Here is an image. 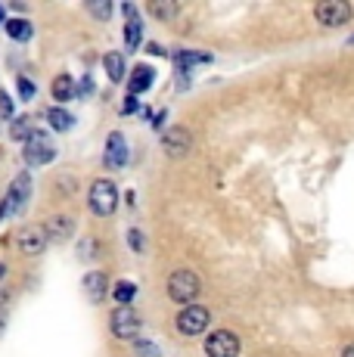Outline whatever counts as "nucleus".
I'll return each mask as SVG.
<instances>
[{
    "mask_svg": "<svg viewBox=\"0 0 354 357\" xmlns=\"http://www.w3.org/2000/svg\"><path fill=\"white\" fill-rule=\"evenodd\" d=\"M199 273L193 271H174L171 277H168V295H171V301H177V305L190 307L196 305V298H199Z\"/></svg>",
    "mask_w": 354,
    "mask_h": 357,
    "instance_id": "nucleus-1",
    "label": "nucleus"
},
{
    "mask_svg": "<svg viewBox=\"0 0 354 357\" xmlns=\"http://www.w3.org/2000/svg\"><path fill=\"white\" fill-rule=\"evenodd\" d=\"M87 208L97 218H109L118 208V190H115L112 181H93L91 190H87Z\"/></svg>",
    "mask_w": 354,
    "mask_h": 357,
    "instance_id": "nucleus-2",
    "label": "nucleus"
},
{
    "mask_svg": "<svg viewBox=\"0 0 354 357\" xmlns=\"http://www.w3.org/2000/svg\"><path fill=\"white\" fill-rule=\"evenodd\" d=\"M109 329H112L115 339L134 342V339H140L143 320H140V314H137V311H131V307H115L112 317H109Z\"/></svg>",
    "mask_w": 354,
    "mask_h": 357,
    "instance_id": "nucleus-3",
    "label": "nucleus"
},
{
    "mask_svg": "<svg viewBox=\"0 0 354 357\" xmlns=\"http://www.w3.org/2000/svg\"><path fill=\"white\" fill-rule=\"evenodd\" d=\"M174 324H177V333L187 335V339H193V335H202L208 329V324H212V314H208L202 305H190V307H183V311L177 314Z\"/></svg>",
    "mask_w": 354,
    "mask_h": 357,
    "instance_id": "nucleus-4",
    "label": "nucleus"
},
{
    "mask_svg": "<svg viewBox=\"0 0 354 357\" xmlns=\"http://www.w3.org/2000/svg\"><path fill=\"white\" fill-rule=\"evenodd\" d=\"M351 16H354V10L345 0H326V3L314 6V19L320 25H326V29H339V25H345Z\"/></svg>",
    "mask_w": 354,
    "mask_h": 357,
    "instance_id": "nucleus-5",
    "label": "nucleus"
},
{
    "mask_svg": "<svg viewBox=\"0 0 354 357\" xmlns=\"http://www.w3.org/2000/svg\"><path fill=\"white\" fill-rule=\"evenodd\" d=\"M22 155H25V162L29 165H50L53 159H56V146L50 143V137H47L44 130H35L31 140L25 143Z\"/></svg>",
    "mask_w": 354,
    "mask_h": 357,
    "instance_id": "nucleus-6",
    "label": "nucleus"
},
{
    "mask_svg": "<svg viewBox=\"0 0 354 357\" xmlns=\"http://www.w3.org/2000/svg\"><path fill=\"white\" fill-rule=\"evenodd\" d=\"M240 339L230 329H217L206 339V357H240Z\"/></svg>",
    "mask_w": 354,
    "mask_h": 357,
    "instance_id": "nucleus-7",
    "label": "nucleus"
},
{
    "mask_svg": "<svg viewBox=\"0 0 354 357\" xmlns=\"http://www.w3.org/2000/svg\"><path fill=\"white\" fill-rule=\"evenodd\" d=\"M162 146H165V153L171 155V159H183V155L193 149V137H190L187 128L174 125V128H168L165 137H162Z\"/></svg>",
    "mask_w": 354,
    "mask_h": 357,
    "instance_id": "nucleus-8",
    "label": "nucleus"
},
{
    "mask_svg": "<svg viewBox=\"0 0 354 357\" xmlns=\"http://www.w3.org/2000/svg\"><path fill=\"white\" fill-rule=\"evenodd\" d=\"M103 162H106V168H112V171H118V168L128 165V140H125L121 130H112V134H109Z\"/></svg>",
    "mask_w": 354,
    "mask_h": 357,
    "instance_id": "nucleus-9",
    "label": "nucleus"
},
{
    "mask_svg": "<svg viewBox=\"0 0 354 357\" xmlns=\"http://www.w3.org/2000/svg\"><path fill=\"white\" fill-rule=\"evenodd\" d=\"M16 239H19V249H22L29 258L40 255V252L47 249V243H50V239H47V233H44V227H38V224H29V227H22Z\"/></svg>",
    "mask_w": 354,
    "mask_h": 357,
    "instance_id": "nucleus-10",
    "label": "nucleus"
},
{
    "mask_svg": "<svg viewBox=\"0 0 354 357\" xmlns=\"http://www.w3.org/2000/svg\"><path fill=\"white\" fill-rule=\"evenodd\" d=\"M29 196H31V177H29V174H19L16 181L10 183V193L3 196V202H6V208H10V215L22 211L25 202H29Z\"/></svg>",
    "mask_w": 354,
    "mask_h": 357,
    "instance_id": "nucleus-11",
    "label": "nucleus"
},
{
    "mask_svg": "<svg viewBox=\"0 0 354 357\" xmlns=\"http://www.w3.org/2000/svg\"><path fill=\"white\" fill-rule=\"evenodd\" d=\"M72 230H75V221L66 215H53L44 221V233L50 243H66V239L72 236Z\"/></svg>",
    "mask_w": 354,
    "mask_h": 357,
    "instance_id": "nucleus-12",
    "label": "nucleus"
},
{
    "mask_svg": "<svg viewBox=\"0 0 354 357\" xmlns=\"http://www.w3.org/2000/svg\"><path fill=\"white\" fill-rule=\"evenodd\" d=\"M153 81H155L153 66H137L131 72V78H128V91H131V97H140V93H146L153 87Z\"/></svg>",
    "mask_w": 354,
    "mask_h": 357,
    "instance_id": "nucleus-13",
    "label": "nucleus"
},
{
    "mask_svg": "<svg viewBox=\"0 0 354 357\" xmlns=\"http://www.w3.org/2000/svg\"><path fill=\"white\" fill-rule=\"evenodd\" d=\"M106 289H109V280H106L103 271H91L84 277V292H87V298H91L93 305L106 298Z\"/></svg>",
    "mask_w": 354,
    "mask_h": 357,
    "instance_id": "nucleus-14",
    "label": "nucleus"
},
{
    "mask_svg": "<svg viewBox=\"0 0 354 357\" xmlns=\"http://www.w3.org/2000/svg\"><path fill=\"white\" fill-rule=\"evenodd\" d=\"M72 97H75V81L69 75H56V78H53V100L69 102Z\"/></svg>",
    "mask_w": 354,
    "mask_h": 357,
    "instance_id": "nucleus-15",
    "label": "nucleus"
},
{
    "mask_svg": "<svg viewBox=\"0 0 354 357\" xmlns=\"http://www.w3.org/2000/svg\"><path fill=\"white\" fill-rule=\"evenodd\" d=\"M134 295H137V286L128 283V280H118V283L112 286V298H115V305H118V307H128V305H131Z\"/></svg>",
    "mask_w": 354,
    "mask_h": 357,
    "instance_id": "nucleus-16",
    "label": "nucleus"
},
{
    "mask_svg": "<svg viewBox=\"0 0 354 357\" xmlns=\"http://www.w3.org/2000/svg\"><path fill=\"white\" fill-rule=\"evenodd\" d=\"M146 13L155 19H162V22H168V19L177 16V3H165V0H153V3H146Z\"/></svg>",
    "mask_w": 354,
    "mask_h": 357,
    "instance_id": "nucleus-17",
    "label": "nucleus"
},
{
    "mask_svg": "<svg viewBox=\"0 0 354 357\" xmlns=\"http://www.w3.org/2000/svg\"><path fill=\"white\" fill-rule=\"evenodd\" d=\"M47 121L53 125V130H69L75 125V119L66 109H59V106H53V109H47Z\"/></svg>",
    "mask_w": 354,
    "mask_h": 357,
    "instance_id": "nucleus-18",
    "label": "nucleus"
},
{
    "mask_svg": "<svg viewBox=\"0 0 354 357\" xmlns=\"http://www.w3.org/2000/svg\"><path fill=\"white\" fill-rule=\"evenodd\" d=\"M103 66H106V75L118 84V81H125V59L118 56V53H109V56L103 59Z\"/></svg>",
    "mask_w": 354,
    "mask_h": 357,
    "instance_id": "nucleus-19",
    "label": "nucleus"
},
{
    "mask_svg": "<svg viewBox=\"0 0 354 357\" xmlns=\"http://www.w3.org/2000/svg\"><path fill=\"white\" fill-rule=\"evenodd\" d=\"M6 34H10L13 40H29L31 38V22L29 19H10V22H6Z\"/></svg>",
    "mask_w": 354,
    "mask_h": 357,
    "instance_id": "nucleus-20",
    "label": "nucleus"
},
{
    "mask_svg": "<svg viewBox=\"0 0 354 357\" xmlns=\"http://www.w3.org/2000/svg\"><path fill=\"white\" fill-rule=\"evenodd\" d=\"M174 63L180 66V75H187L190 66H196V63H212V56H206V53H187V50H180V53H174Z\"/></svg>",
    "mask_w": 354,
    "mask_h": 357,
    "instance_id": "nucleus-21",
    "label": "nucleus"
},
{
    "mask_svg": "<svg viewBox=\"0 0 354 357\" xmlns=\"http://www.w3.org/2000/svg\"><path fill=\"white\" fill-rule=\"evenodd\" d=\"M31 134H35V128H31V119H16V121H13V128H10L13 140H25V143H29Z\"/></svg>",
    "mask_w": 354,
    "mask_h": 357,
    "instance_id": "nucleus-22",
    "label": "nucleus"
},
{
    "mask_svg": "<svg viewBox=\"0 0 354 357\" xmlns=\"http://www.w3.org/2000/svg\"><path fill=\"white\" fill-rule=\"evenodd\" d=\"M140 38H143V22H140V16L137 19H128V29H125V44L131 47H140Z\"/></svg>",
    "mask_w": 354,
    "mask_h": 357,
    "instance_id": "nucleus-23",
    "label": "nucleus"
},
{
    "mask_svg": "<svg viewBox=\"0 0 354 357\" xmlns=\"http://www.w3.org/2000/svg\"><path fill=\"white\" fill-rule=\"evenodd\" d=\"M16 91H19V97H22V100H31V97H35V84H31L25 75H16Z\"/></svg>",
    "mask_w": 354,
    "mask_h": 357,
    "instance_id": "nucleus-24",
    "label": "nucleus"
},
{
    "mask_svg": "<svg viewBox=\"0 0 354 357\" xmlns=\"http://www.w3.org/2000/svg\"><path fill=\"white\" fill-rule=\"evenodd\" d=\"M87 10H91V16H97V19L112 16V3H87Z\"/></svg>",
    "mask_w": 354,
    "mask_h": 357,
    "instance_id": "nucleus-25",
    "label": "nucleus"
},
{
    "mask_svg": "<svg viewBox=\"0 0 354 357\" xmlns=\"http://www.w3.org/2000/svg\"><path fill=\"white\" fill-rule=\"evenodd\" d=\"M137 354H140V357H143V354H146V357H159V348H155L153 342H137Z\"/></svg>",
    "mask_w": 354,
    "mask_h": 357,
    "instance_id": "nucleus-26",
    "label": "nucleus"
},
{
    "mask_svg": "<svg viewBox=\"0 0 354 357\" xmlns=\"http://www.w3.org/2000/svg\"><path fill=\"white\" fill-rule=\"evenodd\" d=\"M128 243H131L134 252H143V233L140 230H131V233H128Z\"/></svg>",
    "mask_w": 354,
    "mask_h": 357,
    "instance_id": "nucleus-27",
    "label": "nucleus"
},
{
    "mask_svg": "<svg viewBox=\"0 0 354 357\" xmlns=\"http://www.w3.org/2000/svg\"><path fill=\"white\" fill-rule=\"evenodd\" d=\"M0 112L13 115V100H10V93H3V91H0Z\"/></svg>",
    "mask_w": 354,
    "mask_h": 357,
    "instance_id": "nucleus-28",
    "label": "nucleus"
},
{
    "mask_svg": "<svg viewBox=\"0 0 354 357\" xmlns=\"http://www.w3.org/2000/svg\"><path fill=\"white\" fill-rule=\"evenodd\" d=\"M137 106H140V100H137V97H128V100H125V106H121V112L131 115V112H137Z\"/></svg>",
    "mask_w": 354,
    "mask_h": 357,
    "instance_id": "nucleus-29",
    "label": "nucleus"
},
{
    "mask_svg": "<svg viewBox=\"0 0 354 357\" xmlns=\"http://www.w3.org/2000/svg\"><path fill=\"white\" fill-rule=\"evenodd\" d=\"M91 91H93V81L84 78V81H81V93H91Z\"/></svg>",
    "mask_w": 354,
    "mask_h": 357,
    "instance_id": "nucleus-30",
    "label": "nucleus"
},
{
    "mask_svg": "<svg viewBox=\"0 0 354 357\" xmlns=\"http://www.w3.org/2000/svg\"><path fill=\"white\" fill-rule=\"evenodd\" d=\"M3 326H6V305H0V333H3Z\"/></svg>",
    "mask_w": 354,
    "mask_h": 357,
    "instance_id": "nucleus-31",
    "label": "nucleus"
},
{
    "mask_svg": "<svg viewBox=\"0 0 354 357\" xmlns=\"http://www.w3.org/2000/svg\"><path fill=\"white\" fill-rule=\"evenodd\" d=\"M342 357H354V342H351V345H345V351H342Z\"/></svg>",
    "mask_w": 354,
    "mask_h": 357,
    "instance_id": "nucleus-32",
    "label": "nucleus"
},
{
    "mask_svg": "<svg viewBox=\"0 0 354 357\" xmlns=\"http://www.w3.org/2000/svg\"><path fill=\"white\" fill-rule=\"evenodd\" d=\"M0 29H6V19H3V6H0Z\"/></svg>",
    "mask_w": 354,
    "mask_h": 357,
    "instance_id": "nucleus-33",
    "label": "nucleus"
},
{
    "mask_svg": "<svg viewBox=\"0 0 354 357\" xmlns=\"http://www.w3.org/2000/svg\"><path fill=\"white\" fill-rule=\"evenodd\" d=\"M351 44H354V38H351Z\"/></svg>",
    "mask_w": 354,
    "mask_h": 357,
    "instance_id": "nucleus-34",
    "label": "nucleus"
}]
</instances>
